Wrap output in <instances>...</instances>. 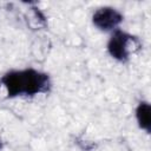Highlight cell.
Masks as SVG:
<instances>
[{
  "label": "cell",
  "mask_w": 151,
  "mask_h": 151,
  "mask_svg": "<svg viewBox=\"0 0 151 151\" xmlns=\"http://www.w3.org/2000/svg\"><path fill=\"white\" fill-rule=\"evenodd\" d=\"M2 149V142H1V139H0V150Z\"/></svg>",
  "instance_id": "cell-5"
},
{
  "label": "cell",
  "mask_w": 151,
  "mask_h": 151,
  "mask_svg": "<svg viewBox=\"0 0 151 151\" xmlns=\"http://www.w3.org/2000/svg\"><path fill=\"white\" fill-rule=\"evenodd\" d=\"M0 85L5 87L8 98L34 97L51 90V79L47 73L34 68L12 70L0 78Z\"/></svg>",
  "instance_id": "cell-1"
},
{
  "label": "cell",
  "mask_w": 151,
  "mask_h": 151,
  "mask_svg": "<svg viewBox=\"0 0 151 151\" xmlns=\"http://www.w3.org/2000/svg\"><path fill=\"white\" fill-rule=\"evenodd\" d=\"M134 42H137L136 37L117 28L107 41V52L113 59L124 63L129 60Z\"/></svg>",
  "instance_id": "cell-2"
},
{
  "label": "cell",
  "mask_w": 151,
  "mask_h": 151,
  "mask_svg": "<svg viewBox=\"0 0 151 151\" xmlns=\"http://www.w3.org/2000/svg\"><path fill=\"white\" fill-rule=\"evenodd\" d=\"M136 119L138 126L146 133L151 131V106L147 101H140L136 109Z\"/></svg>",
  "instance_id": "cell-4"
},
{
  "label": "cell",
  "mask_w": 151,
  "mask_h": 151,
  "mask_svg": "<svg viewBox=\"0 0 151 151\" xmlns=\"http://www.w3.org/2000/svg\"><path fill=\"white\" fill-rule=\"evenodd\" d=\"M123 21V14L113 7L98 8L92 15L93 25L104 32L114 31Z\"/></svg>",
  "instance_id": "cell-3"
}]
</instances>
